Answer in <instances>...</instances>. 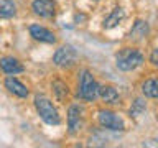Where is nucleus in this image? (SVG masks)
<instances>
[{
	"instance_id": "14",
	"label": "nucleus",
	"mask_w": 158,
	"mask_h": 148,
	"mask_svg": "<svg viewBox=\"0 0 158 148\" xmlns=\"http://www.w3.org/2000/svg\"><path fill=\"white\" fill-rule=\"evenodd\" d=\"M142 92L150 99H158V79H147L142 84Z\"/></svg>"
},
{
	"instance_id": "10",
	"label": "nucleus",
	"mask_w": 158,
	"mask_h": 148,
	"mask_svg": "<svg viewBox=\"0 0 158 148\" xmlns=\"http://www.w3.org/2000/svg\"><path fill=\"white\" fill-rule=\"evenodd\" d=\"M148 31H150L148 23L143 22V20H137V22L133 23L130 33H128V38L133 39V41H142V39H145L148 36Z\"/></svg>"
},
{
	"instance_id": "15",
	"label": "nucleus",
	"mask_w": 158,
	"mask_h": 148,
	"mask_svg": "<svg viewBox=\"0 0 158 148\" xmlns=\"http://www.w3.org/2000/svg\"><path fill=\"white\" fill-rule=\"evenodd\" d=\"M51 87H53V94L56 96L58 101H64V99L68 97V92H69V91H68V86H66L63 81H59V79L53 81Z\"/></svg>"
},
{
	"instance_id": "8",
	"label": "nucleus",
	"mask_w": 158,
	"mask_h": 148,
	"mask_svg": "<svg viewBox=\"0 0 158 148\" xmlns=\"http://www.w3.org/2000/svg\"><path fill=\"white\" fill-rule=\"evenodd\" d=\"M82 125V109L77 105H71L68 110V128L69 133H76Z\"/></svg>"
},
{
	"instance_id": "2",
	"label": "nucleus",
	"mask_w": 158,
	"mask_h": 148,
	"mask_svg": "<svg viewBox=\"0 0 158 148\" xmlns=\"http://www.w3.org/2000/svg\"><path fill=\"white\" fill-rule=\"evenodd\" d=\"M99 84L96 82L92 72L84 69L81 72V77H79V89H77V96L82 99V101L92 102L94 99L99 96Z\"/></svg>"
},
{
	"instance_id": "9",
	"label": "nucleus",
	"mask_w": 158,
	"mask_h": 148,
	"mask_svg": "<svg viewBox=\"0 0 158 148\" xmlns=\"http://www.w3.org/2000/svg\"><path fill=\"white\" fill-rule=\"evenodd\" d=\"M3 86H5V89H7L10 94H13V96H17V97H27V96H28L27 86H23V84L20 82L18 79L12 77V74H10L8 77H5Z\"/></svg>"
},
{
	"instance_id": "18",
	"label": "nucleus",
	"mask_w": 158,
	"mask_h": 148,
	"mask_svg": "<svg viewBox=\"0 0 158 148\" xmlns=\"http://www.w3.org/2000/svg\"><path fill=\"white\" fill-rule=\"evenodd\" d=\"M150 63L153 64V66H158V48H155L152 51V54H150Z\"/></svg>"
},
{
	"instance_id": "3",
	"label": "nucleus",
	"mask_w": 158,
	"mask_h": 148,
	"mask_svg": "<svg viewBox=\"0 0 158 148\" xmlns=\"http://www.w3.org/2000/svg\"><path fill=\"white\" fill-rule=\"evenodd\" d=\"M115 61H117V68L120 71H133L143 63V54L138 49L123 48L117 53Z\"/></svg>"
},
{
	"instance_id": "6",
	"label": "nucleus",
	"mask_w": 158,
	"mask_h": 148,
	"mask_svg": "<svg viewBox=\"0 0 158 148\" xmlns=\"http://www.w3.org/2000/svg\"><path fill=\"white\" fill-rule=\"evenodd\" d=\"M31 8L38 17L43 18H51L56 13V3L53 0H33Z\"/></svg>"
},
{
	"instance_id": "4",
	"label": "nucleus",
	"mask_w": 158,
	"mask_h": 148,
	"mask_svg": "<svg viewBox=\"0 0 158 148\" xmlns=\"http://www.w3.org/2000/svg\"><path fill=\"white\" fill-rule=\"evenodd\" d=\"M97 120L101 123V127L107 128V130H112V132H122L123 128H125L123 120L117 115V113H114L110 110H99Z\"/></svg>"
},
{
	"instance_id": "12",
	"label": "nucleus",
	"mask_w": 158,
	"mask_h": 148,
	"mask_svg": "<svg viewBox=\"0 0 158 148\" xmlns=\"http://www.w3.org/2000/svg\"><path fill=\"white\" fill-rule=\"evenodd\" d=\"M125 18V12L120 8V7H115L110 12V15L104 20V28H107V30H110V28H115L117 25H120L122 23V20Z\"/></svg>"
},
{
	"instance_id": "13",
	"label": "nucleus",
	"mask_w": 158,
	"mask_h": 148,
	"mask_svg": "<svg viewBox=\"0 0 158 148\" xmlns=\"http://www.w3.org/2000/svg\"><path fill=\"white\" fill-rule=\"evenodd\" d=\"M99 96H101V99L107 104H115L118 101V92L115 91V87H112V86H102L99 89Z\"/></svg>"
},
{
	"instance_id": "11",
	"label": "nucleus",
	"mask_w": 158,
	"mask_h": 148,
	"mask_svg": "<svg viewBox=\"0 0 158 148\" xmlns=\"http://www.w3.org/2000/svg\"><path fill=\"white\" fill-rule=\"evenodd\" d=\"M0 66H2V71L5 74L15 76V74H18V72H23V66L17 58H2Z\"/></svg>"
},
{
	"instance_id": "17",
	"label": "nucleus",
	"mask_w": 158,
	"mask_h": 148,
	"mask_svg": "<svg viewBox=\"0 0 158 148\" xmlns=\"http://www.w3.org/2000/svg\"><path fill=\"white\" fill-rule=\"evenodd\" d=\"M145 102L142 101V99H135V102L132 104V107H130V117H138L140 113L145 112Z\"/></svg>"
},
{
	"instance_id": "1",
	"label": "nucleus",
	"mask_w": 158,
	"mask_h": 148,
	"mask_svg": "<svg viewBox=\"0 0 158 148\" xmlns=\"http://www.w3.org/2000/svg\"><path fill=\"white\" fill-rule=\"evenodd\" d=\"M35 109H36L38 115L41 117V120L46 122L48 125H58V123L61 122L56 107L53 105V102L49 101L46 96H36L35 97Z\"/></svg>"
},
{
	"instance_id": "16",
	"label": "nucleus",
	"mask_w": 158,
	"mask_h": 148,
	"mask_svg": "<svg viewBox=\"0 0 158 148\" xmlns=\"http://www.w3.org/2000/svg\"><path fill=\"white\" fill-rule=\"evenodd\" d=\"M15 12H17V7H15L12 0H2V3H0V17L10 18L15 15Z\"/></svg>"
},
{
	"instance_id": "5",
	"label": "nucleus",
	"mask_w": 158,
	"mask_h": 148,
	"mask_svg": "<svg viewBox=\"0 0 158 148\" xmlns=\"http://www.w3.org/2000/svg\"><path fill=\"white\" fill-rule=\"evenodd\" d=\"M77 59V53L73 46H61L59 49H56V53L53 54V63L59 68H68V66H73L74 61Z\"/></svg>"
},
{
	"instance_id": "7",
	"label": "nucleus",
	"mask_w": 158,
	"mask_h": 148,
	"mask_svg": "<svg viewBox=\"0 0 158 148\" xmlns=\"http://www.w3.org/2000/svg\"><path fill=\"white\" fill-rule=\"evenodd\" d=\"M30 35L36 39V41H41V43H56V35H54L51 30L41 27V25H31L30 27Z\"/></svg>"
}]
</instances>
